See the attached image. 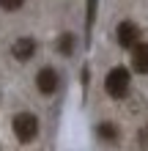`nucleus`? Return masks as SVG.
Listing matches in <instances>:
<instances>
[{
	"label": "nucleus",
	"mask_w": 148,
	"mask_h": 151,
	"mask_svg": "<svg viewBox=\"0 0 148 151\" xmlns=\"http://www.w3.org/2000/svg\"><path fill=\"white\" fill-rule=\"evenodd\" d=\"M104 88H107V93L112 99H124L126 91H129V72L124 66H115L107 74V80H104Z\"/></svg>",
	"instance_id": "f257e3e1"
},
{
	"label": "nucleus",
	"mask_w": 148,
	"mask_h": 151,
	"mask_svg": "<svg viewBox=\"0 0 148 151\" xmlns=\"http://www.w3.org/2000/svg\"><path fill=\"white\" fill-rule=\"evenodd\" d=\"M14 135L19 137V143H30V140L39 135V121H36V115L19 113V115L14 118Z\"/></svg>",
	"instance_id": "f03ea898"
},
{
	"label": "nucleus",
	"mask_w": 148,
	"mask_h": 151,
	"mask_svg": "<svg viewBox=\"0 0 148 151\" xmlns=\"http://www.w3.org/2000/svg\"><path fill=\"white\" fill-rule=\"evenodd\" d=\"M115 36H118V44H121V47L132 50L134 44L140 41V28H137L134 22H121L118 30H115Z\"/></svg>",
	"instance_id": "7ed1b4c3"
},
{
	"label": "nucleus",
	"mask_w": 148,
	"mask_h": 151,
	"mask_svg": "<svg viewBox=\"0 0 148 151\" xmlns=\"http://www.w3.org/2000/svg\"><path fill=\"white\" fill-rule=\"evenodd\" d=\"M36 85H39V91L41 93H55L58 91V74H55V69H49V66H44L39 72V77H36Z\"/></svg>",
	"instance_id": "20e7f679"
},
{
	"label": "nucleus",
	"mask_w": 148,
	"mask_h": 151,
	"mask_svg": "<svg viewBox=\"0 0 148 151\" xmlns=\"http://www.w3.org/2000/svg\"><path fill=\"white\" fill-rule=\"evenodd\" d=\"M132 66H134V72L148 74V44L137 41L134 47H132Z\"/></svg>",
	"instance_id": "39448f33"
},
{
	"label": "nucleus",
	"mask_w": 148,
	"mask_h": 151,
	"mask_svg": "<svg viewBox=\"0 0 148 151\" xmlns=\"http://www.w3.org/2000/svg\"><path fill=\"white\" fill-rule=\"evenodd\" d=\"M33 52H36V41H33V39H19V41L14 44V55L19 58V60L33 58Z\"/></svg>",
	"instance_id": "423d86ee"
},
{
	"label": "nucleus",
	"mask_w": 148,
	"mask_h": 151,
	"mask_svg": "<svg viewBox=\"0 0 148 151\" xmlns=\"http://www.w3.org/2000/svg\"><path fill=\"white\" fill-rule=\"evenodd\" d=\"M96 135L102 140H110V143H112V140H118V127H115V124H110V121H104V124L96 127Z\"/></svg>",
	"instance_id": "0eeeda50"
},
{
	"label": "nucleus",
	"mask_w": 148,
	"mask_h": 151,
	"mask_svg": "<svg viewBox=\"0 0 148 151\" xmlns=\"http://www.w3.org/2000/svg\"><path fill=\"white\" fill-rule=\"evenodd\" d=\"M58 50L63 52V55H71V52H74V36H71V33H63V36H60Z\"/></svg>",
	"instance_id": "6e6552de"
},
{
	"label": "nucleus",
	"mask_w": 148,
	"mask_h": 151,
	"mask_svg": "<svg viewBox=\"0 0 148 151\" xmlns=\"http://www.w3.org/2000/svg\"><path fill=\"white\" fill-rule=\"evenodd\" d=\"M93 19H96V0H88V17H85V22H88V30L93 28Z\"/></svg>",
	"instance_id": "1a4fd4ad"
},
{
	"label": "nucleus",
	"mask_w": 148,
	"mask_h": 151,
	"mask_svg": "<svg viewBox=\"0 0 148 151\" xmlns=\"http://www.w3.org/2000/svg\"><path fill=\"white\" fill-rule=\"evenodd\" d=\"M25 3V0H0V8H6V11H16Z\"/></svg>",
	"instance_id": "9d476101"
},
{
	"label": "nucleus",
	"mask_w": 148,
	"mask_h": 151,
	"mask_svg": "<svg viewBox=\"0 0 148 151\" xmlns=\"http://www.w3.org/2000/svg\"><path fill=\"white\" fill-rule=\"evenodd\" d=\"M140 140H143V146H148V127L140 132Z\"/></svg>",
	"instance_id": "9b49d317"
}]
</instances>
